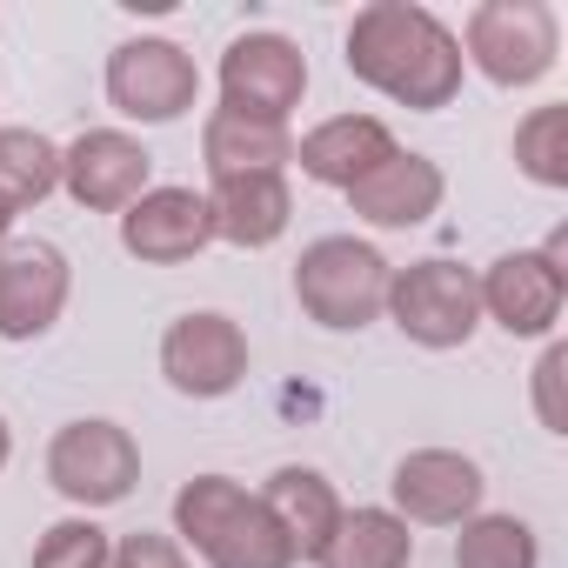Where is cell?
Wrapping results in <instances>:
<instances>
[{
	"mask_svg": "<svg viewBox=\"0 0 568 568\" xmlns=\"http://www.w3.org/2000/svg\"><path fill=\"white\" fill-rule=\"evenodd\" d=\"M174 515H181V528L201 541V555L214 568H288V555H295V541L281 535V521L261 501H247L241 488H227L221 475L194 481Z\"/></svg>",
	"mask_w": 568,
	"mask_h": 568,
	"instance_id": "cell-1",
	"label": "cell"
},
{
	"mask_svg": "<svg viewBox=\"0 0 568 568\" xmlns=\"http://www.w3.org/2000/svg\"><path fill=\"white\" fill-rule=\"evenodd\" d=\"M295 288H302V302H308L328 328H362V322L382 308V295H388V274H382V254H375V247L322 241V247H308Z\"/></svg>",
	"mask_w": 568,
	"mask_h": 568,
	"instance_id": "cell-2",
	"label": "cell"
},
{
	"mask_svg": "<svg viewBox=\"0 0 568 568\" xmlns=\"http://www.w3.org/2000/svg\"><path fill=\"white\" fill-rule=\"evenodd\" d=\"M48 468H54V488L74 501H121L134 481V448L114 422H74L54 442Z\"/></svg>",
	"mask_w": 568,
	"mask_h": 568,
	"instance_id": "cell-3",
	"label": "cell"
},
{
	"mask_svg": "<svg viewBox=\"0 0 568 568\" xmlns=\"http://www.w3.org/2000/svg\"><path fill=\"white\" fill-rule=\"evenodd\" d=\"M395 315H402V328L415 342H435V348L468 342V328H475V281L462 267H448V261H422V267L402 274Z\"/></svg>",
	"mask_w": 568,
	"mask_h": 568,
	"instance_id": "cell-4",
	"label": "cell"
},
{
	"mask_svg": "<svg viewBox=\"0 0 568 568\" xmlns=\"http://www.w3.org/2000/svg\"><path fill=\"white\" fill-rule=\"evenodd\" d=\"M114 101L141 121H174L187 101H194V68L168 48V41H141V48H121L114 54V74H108Z\"/></svg>",
	"mask_w": 568,
	"mask_h": 568,
	"instance_id": "cell-5",
	"label": "cell"
},
{
	"mask_svg": "<svg viewBox=\"0 0 568 568\" xmlns=\"http://www.w3.org/2000/svg\"><path fill=\"white\" fill-rule=\"evenodd\" d=\"M61 295H68V267H61L54 247L28 241L14 254H0V335H14V342L41 335L54 322Z\"/></svg>",
	"mask_w": 568,
	"mask_h": 568,
	"instance_id": "cell-6",
	"label": "cell"
},
{
	"mask_svg": "<svg viewBox=\"0 0 568 568\" xmlns=\"http://www.w3.org/2000/svg\"><path fill=\"white\" fill-rule=\"evenodd\" d=\"M241 368H247V348L227 315H187L168 335V375L187 395H227L241 382Z\"/></svg>",
	"mask_w": 568,
	"mask_h": 568,
	"instance_id": "cell-7",
	"label": "cell"
},
{
	"mask_svg": "<svg viewBox=\"0 0 568 568\" xmlns=\"http://www.w3.org/2000/svg\"><path fill=\"white\" fill-rule=\"evenodd\" d=\"M481 295H488V308L501 315L508 335H541L561 308V274L541 254H508V261H495Z\"/></svg>",
	"mask_w": 568,
	"mask_h": 568,
	"instance_id": "cell-8",
	"label": "cell"
},
{
	"mask_svg": "<svg viewBox=\"0 0 568 568\" xmlns=\"http://www.w3.org/2000/svg\"><path fill=\"white\" fill-rule=\"evenodd\" d=\"M227 94H234V114H281L295 94H302V54L288 41H241L227 54Z\"/></svg>",
	"mask_w": 568,
	"mask_h": 568,
	"instance_id": "cell-9",
	"label": "cell"
},
{
	"mask_svg": "<svg viewBox=\"0 0 568 568\" xmlns=\"http://www.w3.org/2000/svg\"><path fill=\"white\" fill-rule=\"evenodd\" d=\"M207 234H214V207L194 201V194H181V187H161V194H148V201L128 214V247L148 254V261H181V254H194Z\"/></svg>",
	"mask_w": 568,
	"mask_h": 568,
	"instance_id": "cell-10",
	"label": "cell"
},
{
	"mask_svg": "<svg viewBox=\"0 0 568 568\" xmlns=\"http://www.w3.org/2000/svg\"><path fill=\"white\" fill-rule=\"evenodd\" d=\"M68 181L88 207H121L141 181H148V154L121 134H88L74 154H68Z\"/></svg>",
	"mask_w": 568,
	"mask_h": 568,
	"instance_id": "cell-11",
	"label": "cell"
},
{
	"mask_svg": "<svg viewBox=\"0 0 568 568\" xmlns=\"http://www.w3.org/2000/svg\"><path fill=\"white\" fill-rule=\"evenodd\" d=\"M395 495H402V508H415L422 521H455L462 508H475L481 475H475L462 455H415V462H402Z\"/></svg>",
	"mask_w": 568,
	"mask_h": 568,
	"instance_id": "cell-12",
	"label": "cell"
},
{
	"mask_svg": "<svg viewBox=\"0 0 568 568\" xmlns=\"http://www.w3.org/2000/svg\"><path fill=\"white\" fill-rule=\"evenodd\" d=\"M435 194H442V181H435L428 161H382L368 181H355V207H362L368 221H382V227L422 221V214L435 207Z\"/></svg>",
	"mask_w": 568,
	"mask_h": 568,
	"instance_id": "cell-13",
	"label": "cell"
},
{
	"mask_svg": "<svg viewBox=\"0 0 568 568\" xmlns=\"http://www.w3.org/2000/svg\"><path fill=\"white\" fill-rule=\"evenodd\" d=\"M302 161H308V174H322V181H368L382 161H395V148H388V134L375 128V121H335V128H322L308 148H302Z\"/></svg>",
	"mask_w": 568,
	"mask_h": 568,
	"instance_id": "cell-14",
	"label": "cell"
},
{
	"mask_svg": "<svg viewBox=\"0 0 568 568\" xmlns=\"http://www.w3.org/2000/svg\"><path fill=\"white\" fill-rule=\"evenodd\" d=\"M267 508L281 515V535L288 541H302L308 555H322L328 548V535H335V495L322 488V475H308V468H281L274 475V488H267Z\"/></svg>",
	"mask_w": 568,
	"mask_h": 568,
	"instance_id": "cell-15",
	"label": "cell"
},
{
	"mask_svg": "<svg viewBox=\"0 0 568 568\" xmlns=\"http://www.w3.org/2000/svg\"><path fill=\"white\" fill-rule=\"evenodd\" d=\"M281 221H288V194H281L274 174H234V181H221V214H214V227H221L227 241L261 247V241L281 234Z\"/></svg>",
	"mask_w": 568,
	"mask_h": 568,
	"instance_id": "cell-16",
	"label": "cell"
},
{
	"mask_svg": "<svg viewBox=\"0 0 568 568\" xmlns=\"http://www.w3.org/2000/svg\"><path fill=\"white\" fill-rule=\"evenodd\" d=\"M408 561V535L402 521L388 515H355V521H335L328 548H322V568H402Z\"/></svg>",
	"mask_w": 568,
	"mask_h": 568,
	"instance_id": "cell-17",
	"label": "cell"
},
{
	"mask_svg": "<svg viewBox=\"0 0 568 568\" xmlns=\"http://www.w3.org/2000/svg\"><path fill=\"white\" fill-rule=\"evenodd\" d=\"M207 161H214V174L221 181H234L241 168L247 174H267V161H281V134L261 121V128H247V114H221L214 128H207Z\"/></svg>",
	"mask_w": 568,
	"mask_h": 568,
	"instance_id": "cell-18",
	"label": "cell"
},
{
	"mask_svg": "<svg viewBox=\"0 0 568 568\" xmlns=\"http://www.w3.org/2000/svg\"><path fill=\"white\" fill-rule=\"evenodd\" d=\"M61 161L41 134H0V201L21 207V201H41L54 187Z\"/></svg>",
	"mask_w": 568,
	"mask_h": 568,
	"instance_id": "cell-19",
	"label": "cell"
},
{
	"mask_svg": "<svg viewBox=\"0 0 568 568\" xmlns=\"http://www.w3.org/2000/svg\"><path fill=\"white\" fill-rule=\"evenodd\" d=\"M455 568H535V535L508 515L495 521H475L455 548Z\"/></svg>",
	"mask_w": 568,
	"mask_h": 568,
	"instance_id": "cell-20",
	"label": "cell"
},
{
	"mask_svg": "<svg viewBox=\"0 0 568 568\" xmlns=\"http://www.w3.org/2000/svg\"><path fill=\"white\" fill-rule=\"evenodd\" d=\"M34 568H108V535L94 521H61V528H48Z\"/></svg>",
	"mask_w": 568,
	"mask_h": 568,
	"instance_id": "cell-21",
	"label": "cell"
},
{
	"mask_svg": "<svg viewBox=\"0 0 568 568\" xmlns=\"http://www.w3.org/2000/svg\"><path fill=\"white\" fill-rule=\"evenodd\" d=\"M555 134H561V114H555V108L521 134V161H528L535 181H568V168H561V154H555Z\"/></svg>",
	"mask_w": 568,
	"mask_h": 568,
	"instance_id": "cell-22",
	"label": "cell"
},
{
	"mask_svg": "<svg viewBox=\"0 0 568 568\" xmlns=\"http://www.w3.org/2000/svg\"><path fill=\"white\" fill-rule=\"evenodd\" d=\"M114 568H181V555H174L161 535H134V541L114 555Z\"/></svg>",
	"mask_w": 568,
	"mask_h": 568,
	"instance_id": "cell-23",
	"label": "cell"
},
{
	"mask_svg": "<svg viewBox=\"0 0 568 568\" xmlns=\"http://www.w3.org/2000/svg\"><path fill=\"white\" fill-rule=\"evenodd\" d=\"M8 221H14V207H8V201H0V234H8Z\"/></svg>",
	"mask_w": 568,
	"mask_h": 568,
	"instance_id": "cell-24",
	"label": "cell"
},
{
	"mask_svg": "<svg viewBox=\"0 0 568 568\" xmlns=\"http://www.w3.org/2000/svg\"><path fill=\"white\" fill-rule=\"evenodd\" d=\"M0 462H8V428H0Z\"/></svg>",
	"mask_w": 568,
	"mask_h": 568,
	"instance_id": "cell-25",
	"label": "cell"
}]
</instances>
